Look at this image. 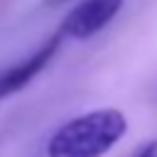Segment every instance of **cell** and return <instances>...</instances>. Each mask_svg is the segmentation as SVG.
I'll return each mask as SVG.
<instances>
[{"label": "cell", "instance_id": "2", "mask_svg": "<svg viewBox=\"0 0 157 157\" xmlns=\"http://www.w3.org/2000/svg\"><path fill=\"white\" fill-rule=\"evenodd\" d=\"M123 7V0H81L61 25L64 37L88 39L98 34Z\"/></svg>", "mask_w": 157, "mask_h": 157}, {"label": "cell", "instance_id": "5", "mask_svg": "<svg viewBox=\"0 0 157 157\" xmlns=\"http://www.w3.org/2000/svg\"><path fill=\"white\" fill-rule=\"evenodd\" d=\"M49 5H56V2H64V0H47Z\"/></svg>", "mask_w": 157, "mask_h": 157}, {"label": "cell", "instance_id": "3", "mask_svg": "<svg viewBox=\"0 0 157 157\" xmlns=\"http://www.w3.org/2000/svg\"><path fill=\"white\" fill-rule=\"evenodd\" d=\"M61 39H64V34H61V29H59V32H56L54 37H49L37 52H32L25 61H20V64L0 71V98L15 93V91H20V88H25V86L49 64V59H52L54 52L59 49Z\"/></svg>", "mask_w": 157, "mask_h": 157}, {"label": "cell", "instance_id": "1", "mask_svg": "<svg viewBox=\"0 0 157 157\" xmlns=\"http://www.w3.org/2000/svg\"><path fill=\"white\" fill-rule=\"evenodd\" d=\"M128 132L118 108H96L64 123L47 142V157H103Z\"/></svg>", "mask_w": 157, "mask_h": 157}, {"label": "cell", "instance_id": "4", "mask_svg": "<svg viewBox=\"0 0 157 157\" xmlns=\"http://www.w3.org/2000/svg\"><path fill=\"white\" fill-rule=\"evenodd\" d=\"M135 157H157V137H155L152 142H147V145H145Z\"/></svg>", "mask_w": 157, "mask_h": 157}]
</instances>
